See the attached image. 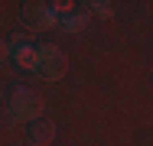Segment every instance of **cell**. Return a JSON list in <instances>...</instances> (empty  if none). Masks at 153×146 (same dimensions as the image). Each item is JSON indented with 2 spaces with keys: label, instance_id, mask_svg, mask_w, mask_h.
Listing matches in <instances>:
<instances>
[{
  "label": "cell",
  "instance_id": "cell-2",
  "mask_svg": "<svg viewBox=\"0 0 153 146\" xmlns=\"http://www.w3.org/2000/svg\"><path fill=\"white\" fill-rule=\"evenodd\" d=\"M36 72L49 81H56L65 75V52H62L56 42H42L36 46Z\"/></svg>",
  "mask_w": 153,
  "mask_h": 146
},
{
  "label": "cell",
  "instance_id": "cell-5",
  "mask_svg": "<svg viewBox=\"0 0 153 146\" xmlns=\"http://www.w3.org/2000/svg\"><path fill=\"white\" fill-rule=\"evenodd\" d=\"M52 133H56V123H49V120H42V117L30 120V143L46 146L49 140H52Z\"/></svg>",
  "mask_w": 153,
  "mask_h": 146
},
{
  "label": "cell",
  "instance_id": "cell-3",
  "mask_svg": "<svg viewBox=\"0 0 153 146\" xmlns=\"http://www.w3.org/2000/svg\"><path fill=\"white\" fill-rule=\"evenodd\" d=\"M20 16H23V23H30V26H52V23L59 20V16H56V10H52L49 3H39V0L23 3Z\"/></svg>",
  "mask_w": 153,
  "mask_h": 146
},
{
  "label": "cell",
  "instance_id": "cell-1",
  "mask_svg": "<svg viewBox=\"0 0 153 146\" xmlns=\"http://www.w3.org/2000/svg\"><path fill=\"white\" fill-rule=\"evenodd\" d=\"M7 111H10L13 120L30 123V120H36L39 111H42V97H39L36 91H30V88H13V91H10V101H7Z\"/></svg>",
  "mask_w": 153,
  "mask_h": 146
},
{
  "label": "cell",
  "instance_id": "cell-6",
  "mask_svg": "<svg viewBox=\"0 0 153 146\" xmlns=\"http://www.w3.org/2000/svg\"><path fill=\"white\" fill-rule=\"evenodd\" d=\"M56 23H62V26H65V29H72V32H78V29H82L85 23H88V13H85V10H82V7L75 3L72 10H65V13H62L59 20H56Z\"/></svg>",
  "mask_w": 153,
  "mask_h": 146
},
{
  "label": "cell",
  "instance_id": "cell-8",
  "mask_svg": "<svg viewBox=\"0 0 153 146\" xmlns=\"http://www.w3.org/2000/svg\"><path fill=\"white\" fill-rule=\"evenodd\" d=\"M10 55V42H7V39H3V36H0V62H3V58Z\"/></svg>",
  "mask_w": 153,
  "mask_h": 146
},
{
  "label": "cell",
  "instance_id": "cell-7",
  "mask_svg": "<svg viewBox=\"0 0 153 146\" xmlns=\"http://www.w3.org/2000/svg\"><path fill=\"white\" fill-rule=\"evenodd\" d=\"M98 16H111V3H104V0H94V3H88Z\"/></svg>",
  "mask_w": 153,
  "mask_h": 146
},
{
  "label": "cell",
  "instance_id": "cell-4",
  "mask_svg": "<svg viewBox=\"0 0 153 146\" xmlns=\"http://www.w3.org/2000/svg\"><path fill=\"white\" fill-rule=\"evenodd\" d=\"M10 58L16 62V68H23V72H36V46L26 42V39H13V46H10Z\"/></svg>",
  "mask_w": 153,
  "mask_h": 146
}]
</instances>
